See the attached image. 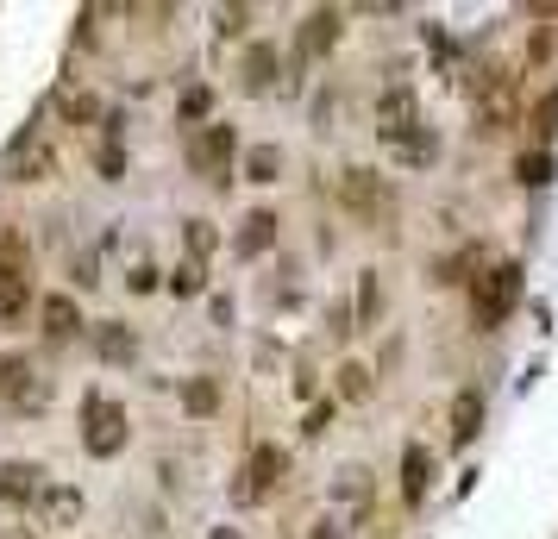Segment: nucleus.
Instances as JSON below:
<instances>
[{"mask_svg": "<svg viewBox=\"0 0 558 539\" xmlns=\"http://www.w3.org/2000/svg\"><path fill=\"white\" fill-rule=\"evenodd\" d=\"M239 82L251 88V95L276 82V44H251V51H245V76H239Z\"/></svg>", "mask_w": 558, "mask_h": 539, "instance_id": "2eb2a0df", "label": "nucleus"}, {"mask_svg": "<svg viewBox=\"0 0 558 539\" xmlns=\"http://www.w3.org/2000/svg\"><path fill=\"white\" fill-rule=\"evenodd\" d=\"M176 113H182V120H207V113H214V88H207V82H195V88H182V101H176Z\"/></svg>", "mask_w": 558, "mask_h": 539, "instance_id": "b1692460", "label": "nucleus"}, {"mask_svg": "<svg viewBox=\"0 0 558 539\" xmlns=\"http://www.w3.org/2000/svg\"><path fill=\"white\" fill-rule=\"evenodd\" d=\"M395 151H402L408 163H433V157H439V138H433L427 126H414V132H408V138H402V145H395Z\"/></svg>", "mask_w": 558, "mask_h": 539, "instance_id": "393cba45", "label": "nucleus"}, {"mask_svg": "<svg viewBox=\"0 0 558 539\" xmlns=\"http://www.w3.org/2000/svg\"><path fill=\"white\" fill-rule=\"evenodd\" d=\"M245 176H251V182H276V176H283V151H276V145H258V151L245 157Z\"/></svg>", "mask_w": 558, "mask_h": 539, "instance_id": "4be33fe9", "label": "nucleus"}, {"mask_svg": "<svg viewBox=\"0 0 558 539\" xmlns=\"http://www.w3.org/2000/svg\"><path fill=\"white\" fill-rule=\"evenodd\" d=\"M44 176H57V145L38 126H26L7 145V182H26V189H32V182H44Z\"/></svg>", "mask_w": 558, "mask_h": 539, "instance_id": "20e7f679", "label": "nucleus"}, {"mask_svg": "<svg viewBox=\"0 0 558 539\" xmlns=\"http://www.w3.org/2000/svg\"><path fill=\"white\" fill-rule=\"evenodd\" d=\"M533 132H540L546 145L558 138V88H552V95H540V107H533Z\"/></svg>", "mask_w": 558, "mask_h": 539, "instance_id": "a878e982", "label": "nucleus"}, {"mask_svg": "<svg viewBox=\"0 0 558 539\" xmlns=\"http://www.w3.org/2000/svg\"><path fill=\"white\" fill-rule=\"evenodd\" d=\"M126 283H132V295H151L157 283H164V276H157L151 264H132V276H126Z\"/></svg>", "mask_w": 558, "mask_h": 539, "instance_id": "c756f323", "label": "nucleus"}, {"mask_svg": "<svg viewBox=\"0 0 558 539\" xmlns=\"http://www.w3.org/2000/svg\"><path fill=\"white\" fill-rule=\"evenodd\" d=\"M26 314H32V283H26V276H7V283H0V320L19 326Z\"/></svg>", "mask_w": 558, "mask_h": 539, "instance_id": "a211bd4d", "label": "nucleus"}, {"mask_svg": "<svg viewBox=\"0 0 558 539\" xmlns=\"http://www.w3.org/2000/svg\"><path fill=\"white\" fill-rule=\"evenodd\" d=\"M182 245H189V264H201V257H214V226L207 220H182Z\"/></svg>", "mask_w": 558, "mask_h": 539, "instance_id": "412c9836", "label": "nucleus"}, {"mask_svg": "<svg viewBox=\"0 0 558 539\" xmlns=\"http://www.w3.org/2000/svg\"><path fill=\"white\" fill-rule=\"evenodd\" d=\"M515 176L527 182V189H546V182L558 176V157H552V151H521V157H515Z\"/></svg>", "mask_w": 558, "mask_h": 539, "instance_id": "6ab92c4d", "label": "nucleus"}, {"mask_svg": "<svg viewBox=\"0 0 558 539\" xmlns=\"http://www.w3.org/2000/svg\"><path fill=\"white\" fill-rule=\"evenodd\" d=\"M515 301H521V264H490L483 276H471V314H477V326H496Z\"/></svg>", "mask_w": 558, "mask_h": 539, "instance_id": "f257e3e1", "label": "nucleus"}, {"mask_svg": "<svg viewBox=\"0 0 558 539\" xmlns=\"http://www.w3.org/2000/svg\"><path fill=\"white\" fill-rule=\"evenodd\" d=\"M327 420H333V408H327V402H320V408L308 414V439H314V433H327Z\"/></svg>", "mask_w": 558, "mask_h": 539, "instance_id": "7c9ffc66", "label": "nucleus"}, {"mask_svg": "<svg viewBox=\"0 0 558 539\" xmlns=\"http://www.w3.org/2000/svg\"><path fill=\"white\" fill-rule=\"evenodd\" d=\"M63 120H76V126L101 120V95H63Z\"/></svg>", "mask_w": 558, "mask_h": 539, "instance_id": "bb28decb", "label": "nucleus"}, {"mask_svg": "<svg viewBox=\"0 0 558 539\" xmlns=\"http://www.w3.org/2000/svg\"><path fill=\"white\" fill-rule=\"evenodd\" d=\"M82 445H88V458H113L126 445V408L113 395H88L82 402Z\"/></svg>", "mask_w": 558, "mask_h": 539, "instance_id": "7ed1b4c3", "label": "nucleus"}, {"mask_svg": "<svg viewBox=\"0 0 558 539\" xmlns=\"http://www.w3.org/2000/svg\"><path fill=\"white\" fill-rule=\"evenodd\" d=\"M377 132L389 138V145H402V138L414 132V88H389V95L377 101Z\"/></svg>", "mask_w": 558, "mask_h": 539, "instance_id": "9d476101", "label": "nucleus"}, {"mask_svg": "<svg viewBox=\"0 0 558 539\" xmlns=\"http://www.w3.org/2000/svg\"><path fill=\"white\" fill-rule=\"evenodd\" d=\"M38 489H44V471H38L32 458H7V464H0V496H7L13 508L38 502Z\"/></svg>", "mask_w": 558, "mask_h": 539, "instance_id": "9b49d317", "label": "nucleus"}, {"mask_svg": "<svg viewBox=\"0 0 558 539\" xmlns=\"http://www.w3.org/2000/svg\"><path fill=\"white\" fill-rule=\"evenodd\" d=\"M214 539H239V533H232V527H220V533H214Z\"/></svg>", "mask_w": 558, "mask_h": 539, "instance_id": "72a5a7b5", "label": "nucleus"}, {"mask_svg": "<svg viewBox=\"0 0 558 539\" xmlns=\"http://www.w3.org/2000/svg\"><path fill=\"white\" fill-rule=\"evenodd\" d=\"M95 345H101V358H107V364H132V358H138V339H132V326H126V320H107Z\"/></svg>", "mask_w": 558, "mask_h": 539, "instance_id": "4468645a", "label": "nucleus"}, {"mask_svg": "<svg viewBox=\"0 0 558 539\" xmlns=\"http://www.w3.org/2000/svg\"><path fill=\"white\" fill-rule=\"evenodd\" d=\"M182 408H189V414H214L220 408V377H189V383H182Z\"/></svg>", "mask_w": 558, "mask_h": 539, "instance_id": "aec40b11", "label": "nucleus"}, {"mask_svg": "<svg viewBox=\"0 0 558 539\" xmlns=\"http://www.w3.org/2000/svg\"><path fill=\"white\" fill-rule=\"evenodd\" d=\"M38 502H44V514H51L57 527H76L82 521V496H76V489H51V483H44Z\"/></svg>", "mask_w": 558, "mask_h": 539, "instance_id": "f3484780", "label": "nucleus"}, {"mask_svg": "<svg viewBox=\"0 0 558 539\" xmlns=\"http://www.w3.org/2000/svg\"><path fill=\"white\" fill-rule=\"evenodd\" d=\"M370 389H377V383H370V364H339V395H345V402H364V395Z\"/></svg>", "mask_w": 558, "mask_h": 539, "instance_id": "5701e85b", "label": "nucleus"}, {"mask_svg": "<svg viewBox=\"0 0 558 539\" xmlns=\"http://www.w3.org/2000/svg\"><path fill=\"white\" fill-rule=\"evenodd\" d=\"M170 289H176V295H201V289H207V276H201V264H182V270L170 276Z\"/></svg>", "mask_w": 558, "mask_h": 539, "instance_id": "c85d7f7f", "label": "nucleus"}, {"mask_svg": "<svg viewBox=\"0 0 558 539\" xmlns=\"http://www.w3.org/2000/svg\"><path fill=\"white\" fill-rule=\"evenodd\" d=\"M38 326H44V339H51V345H69V339L82 333L76 295H44V301H38Z\"/></svg>", "mask_w": 558, "mask_h": 539, "instance_id": "6e6552de", "label": "nucleus"}, {"mask_svg": "<svg viewBox=\"0 0 558 539\" xmlns=\"http://www.w3.org/2000/svg\"><path fill=\"white\" fill-rule=\"evenodd\" d=\"M314 539H339V533H333V527H314Z\"/></svg>", "mask_w": 558, "mask_h": 539, "instance_id": "473e14b6", "label": "nucleus"}, {"mask_svg": "<svg viewBox=\"0 0 558 539\" xmlns=\"http://www.w3.org/2000/svg\"><path fill=\"white\" fill-rule=\"evenodd\" d=\"M13 539H32V533H13Z\"/></svg>", "mask_w": 558, "mask_h": 539, "instance_id": "f704fd0d", "label": "nucleus"}, {"mask_svg": "<svg viewBox=\"0 0 558 539\" xmlns=\"http://www.w3.org/2000/svg\"><path fill=\"white\" fill-rule=\"evenodd\" d=\"M276 226H283V220H276L270 207L245 214V220H239V257H258V251H270V245H276Z\"/></svg>", "mask_w": 558, "mask_h": 539, "instance_id": "f8f14e48", "label": "nucleus"}, {"mask_svg": "<svg viewBox=\"0 0 558 539\" xmlns=\"http://www.w3.org/2000/svg\"><path fill=\"white\" fill-rule=\"evenodd\" d=\"M427 483H433V452H427V445H408V452H402V496L421 502Z\"/></svg>", "mask_w": 558, "mask_h": 539, "instance_id": "ddd939ff", "label": "nucleus"}, {"mask_svg": "<svg viewBox=\"0 0 558 539\" xmlns=\"http://www.w3.org/2000/svg\"><path fill=\"white\" fill-rule=\"evenodd\" d=\"M339 201L352 207V214L364 220V226H389L395 220V195H389V182L377 176V170H345V182H339Z\"/></svg>", "mask_w": 558, "mask_h": 539, "instance_id": "f03ea898", "label": "nucleus"}, {"mask_svg": "<svg viewBox=\"0 0 558 539\" xmlns=\"http://www.w3.org/2000/svg\"><path fill=\"white\" fill-rule=\"evenodd\" d=\"M283 471H289V458L276 452V445H251V458H245V483H239V502L270 496V489L283 483Z\"/></svg>", "mask_w": 558, "mask_h": 539, "instance_id": "0eeeda50", "label": "nucleus"}, {"mask_svg": "<svg viewBox=\"0 0 558 539\" xmlns=\"http://www.w3.org/2000/svg\"><path fill=\"white\" fill-rule=\"evenodd\" d=\"M220 19H226V32H245V19H251V7H226Z\"/></svg>", "mask_w": 558, "mask_h": 539, "instance_id": "2f4dec72", "label": "nucleus"}, {"mask_svg": "<svg viewBox=\"0 0 558 539\" xmlns=\"http://www.w3.org/2000/svg\"><path fill=\"white\" fill-rule=\"evenodd\" d=\"M477 427H483V395L477 389H464L458 402H452V439L464 445V439H477Z\"/></svg>", "mask_w": 558, "mask_h": 539, "instance_id": "dca6fc26", "label": "nucleus"}, {"mask_svg": "<svg viewBox=\"0 0 558 539\" xmlns=\"http://www.w3.org/2000/svg\"><path fill=\"white\" fill-rule=\"evenodd\" d=\"M95 170H101L107 182H120V170H126V151H120V145H101V151H95Z\"/></svg>", "mask_w": 558, "mask_h": 539, "instance_id": "cd10ccee", "label": "nucleus"}, {"mask_svg": "<svg viewBox=\"0 0 558 539\" xmlns=\"http://www.w3.org/2000/svg\"><path fill=\"white\" fill-rule=\"evenodd\" d=\"M0 389H7V402H19V408H44V383H38L32 358H7V364H0Z\"/></svg>", "mask_w": 558, "mask_h": 539, "instance_id": "1a4fd4ad", "label": "nucleus"}, {"mask_svg": "<svg viewBox=\"0 0 558 539\" xmlns=\"http://www.w3.org/2000/svg\"><path fill=\"white\" fill-rule=\"evenodd\" d=\"M232 145H239V138H232V126H207L195 145H189V170L201 176V182H214V189H226L232 182Z\"/></svg>", "mask_w": 558, "mask_h": 539, "instance_id": "39448f33", "label": "nucleus"}, {"mask_svg": "<svg viewBox=\"0 0 558 539\" xmlns=\"http://www.w3.org/2000/svg\"><path fill=\"white\" fill-rule=\"evenodd\" d=\"M339 32H345V26H339V13H333V7H314V13L295 26V57H301V63L327 57L333 44H339Z\"/></svg>", "mask_w": 558, "mask_h": 539, "instance_id": "423d86ee", "label": "nucleus"}]
</instances>
